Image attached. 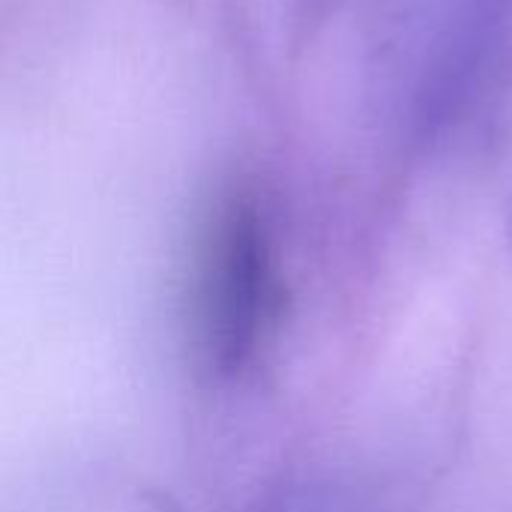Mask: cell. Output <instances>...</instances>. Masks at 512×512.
<instances>
[{"label": "cell", "mask_w": 512, "mask_h": 512, "mask_svg": "<svg viewBox=\"0 0 512 512\" xmlns=\"http://www.w3.org/2000/svg\"><path fill=\"white\" fill-rule=\"evenodd\" d=\"M267 294L270 252L261 222L252 210H237L222 231L216 261V309L225 348H249L261 324V309H267Z\"/></svg>", "instance_id": "6da1fadb"}]
</instances>
